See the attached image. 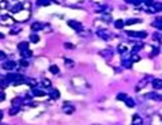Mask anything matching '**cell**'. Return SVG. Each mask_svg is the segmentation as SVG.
I'll list each match as a JSON object with an SVG mask.
<instances>
[{
  "instance_id": "obj_1",
  "label": "cell",
  "mask_w": 162,
  "mask_h": 125,
  "mask_svg": "<svg viewBox=\"0 0 162 125\" xmlns=\"http://www.w3.org/2000/svg\"><path fill=\"white\" fill-rule=\"evenodd\" d=\"M29 16H30L29 10H21V11H18V12H15V14H14V21H16V22H25V21H27V19H29Z\"/></svg>"
},
{
  "instance_id": "obj_2",
  "label": "cell",
  "mask_w": 162,
  "mask_h": 125,
  "mask_svg": "<svg viewBox=\"0 0 162 125\" xmlns=\"http://www.w3.org/2000/svg\"><path fill=\"white\" fill-rule=\"evenodd\" d=\"M0 23H2V25H4V26H12L15 23V21H14V18H12V16L4 15V16H0Z\"/></svg>"
},
{
  "instance_id": "obj_3",
  "label": "cell",
  "mask_w": 162,
  "mask_h": 125,
  "mask_svg": "<svg viewBox=\"0 0 162 125\" xmlns=\"http://www.w3.org/2000/svg\"><path fill=\"white\" fill-rule=\"evenodd\" d=\"M129 37H135V38H146L147 33L146 31H127Z\"/></svg>"
},
{
  "instance_id": "obj_4",
  "label": "cell",
  "mask_w": 162,
  "mask_h": 125,
  "mask_svg": "<svg viewBox=\"0 0 162 125\" xmlns=\"http://www.w3.org/2000/svg\"><path fill=\"white\" fill-rule=\"evenodd\" d=\"M2 67H3L4 69H7V71H12V69L16 68V63L12 61V60H8V61H4V63H3Z\"/></svg>"
},
{
  "instance_id": "obj_5",
  "label": "cell",
  "mask_w": 162,
  "mask_h": 125,
  "mask_svg": "<svg viewBox=\"0 0 162 125\" xmlns=\"http://www.w3.org/2000/svg\"><path fill=\"white\" fill-rule=\"evenodd\" d=\"M68 26L72 29H75L76 31H82L83 30V26L80 22H76V21H68Z\"/></svg>"
},
{
  "instance_id": "obj_6",
  "label": "cell",
  "mask_w": 162,
  "mask_h": 125,
  "mask_svg": "<svg viewBox=\"0 0 162 125\" xmlns=\"http://www.w3.org/2000/svg\"><path fill=\"white\" fill-rule=\"evenodd\" d=\"M44 29V23L42 22H33L31 23V30L33 31H40V30H42Z\"/></svg>"
},
{
  "instance_id": "obj_7",
  "label": "cell",
  "mask_w": 162,
  "mask_h": 125,
  "mask_svg": "<svg viewBox=\"0 0 162 125\" xmlns=\"http://www.w3.org/2000/svg\"><path fill=\"white\" fill-rule=\"evenodd\" d=\"M63 110H64V113H67V114H72L74 111H75V107H74L72 105H70V103H64Z\"/></svg>"
},
{
  "instance_id": "obj_8",
  "label": "cell",
  "mask_w": 162,
  "mask_h": 125,
  "mask_svg": "<svg viewBox=\"0 0 162 125\" xmlns=\"http://www.w3.org/2000/svg\"><path fill=\"white\" fill-rule=\"evenodd\" d=\"M72 83L75 84V86H79V84H83V86H87V87H89V84L86 83V80L83 79V77H74V79H72Z\"/></svg>"
},
{
  "instance_id": "obj_9",
  "label": "cell",
  "mask_w": 162,
  "mask_h": 125,
  "mask_svg": "<svg viewBox=\"0 0 162 125\" xmlns=\"http://www.w3.org/2000/svg\"><path fill=\"white\" fill-rule=\"evenodd\" d=\"M151 86H153V89H155V90L162 89V79H154L153 82H151Z\"/></svg>"
},
{
  "instance_id": "obj_10",
  "label": "cell",
  "mask_w": 162,
  "mask_h": 125,
  "mask_svg": "<svg viewBox=\"0 0 162 125\" xmlns=\"http://www.w3.org/2000/svg\"><path fill=\"white\" fill-rule=\"evenodd\" d=\"M98 35L101 37V38H104V39H109L110 33H108L106 30H98Z\"/></svg>"
},
{
  "instance_id": "obj_11",
  "label": "cell",
  "mask_w": 162,
  "mask_h": 125,
  "mask_svg": "<svg viewBox=\"0 0 162 125\" xmlns=\"http://www.w3.org/2000/svg\"><path fill=\"white\" fill-rule=\"evenodd\" d=\"M132 125H143V120H142L138 114H135L134 120H132Z\"/></svg>"
},
{
  "instance_id": "obj_12",
  "label": "cell",
  "mask_w": 162,
  "mask_h": 125,
  "mask_svg": "<svg viewBox=\"0 0 162 125\" xmlns=\"http://www.w3.org/2000/svg\"><path fill=\"white\" fill-rule=\"evenodd\" d=\"M124 26H125V22L121 21V19H117V21L114 22V27H116V29H123Z\"/></svg>"
},
{
  "instance_id": "obj_13",
  "label": "cell",
  "mask_w": 162,
  "mask_h": 125,
  "mask_svg": "<svg viewBox=\"0 0 162 125\" xmlns=\"http://www.w3.org/2000/svg\"><path fill=\"white\" fill-rule=\"evenodd\" d=\"M49 97L52 98V99H59V97H60L59 90H52V91H50V94H49Z\"/></svg>"
},
{
  "instance_id": "obj_14",
  "label": "cell",
  "mask_w": 162,
  "mask_h": 125,
  "mask_svg": "<svg viewBox=\"0 0 162 125\" xmlns=\"http://www.w3.org/2000/svg\"><path fill=\"white\" fill-rule=\"evenodd\" d=\"M33 95H34V97H45V91L34 89V90H33Z\"/></svg>"
},
{
  "instance_id": "obj_15",
  "label": "cell",
  "mask_w": 162,
  "mask_h": 125,
  "mask_svg": "<svg viewBox=\"0 0 162 125\" xmlns=\"http://www.w3.org/2000/svg\"><path fill=\"white\" fill-rule=\"evenodd\" d=\"M18 49L21 50V52H25V50L29 49V44H27V42H21V44L18 45Z\"/></svg>"
},
{
  "instance_id": "obj_16",
  "label": "cell",
  "mask_w": 162,
  "mask_h": 125,
  "mask_svg": "<svg viewBox=\"0 0 162 125\" xmlns=\"http://www.w3.org/2000/svg\"><path fill=\"white\" fill-rule=\"evenodd\" d=\"M22 103H23L22 98H15V99H12V102H11L12 106H18V107H19V105H22Z\"/></svg>"
},
{
  "instance_id": "obj_17",
  "label": "cell",
  "mask_w": 162,
  "mask_h": 125,
  "mask_svg": "<svg viewBox=\"0 0 162 125\" xmlns=\"http://www.w3.org/2000/svg\"><path fill=\"white\" fill-rule=\"evenodd\" d=\"M125 105H127V106L128 107H134L135 106V102H134V99H132V98H125Z\"/></svg>"
},
{
  "instance_id": "obj_18",
  "label": "cell",
  "mask_w": 162,
  "mask_h": 125,
  "mask_svg": "<svg viewBox=\"0 0 162 125\" xmlns=\"http://www.w3.org/2000/svg\"><path fill=\"white\" fill-rule=\"evenodd\" d=\"M100 55L101 56H104V57H110V56H112V50H101V52H100Z\"/></svg>"
},
{
  "instance_id": "obj_19",
  "label": "cell",
  "mask_w": 162,
  "mask_h": 125,
  "mask_svg": "<svg viewBox=\"0 0 162 125\" xmlns=\"http://www.w3.org/2000/svg\"><path fill=\"white\" fill-rule=\"evenodd\" d=\"M18 111H19V107L18 106H12V109H10V116H15V114H18Z\"/></svg>"
},
{
  "instance_id": "obj_20",
  "label": "cell",
  "mask_w": 162,
  "mask_h": 125,
  "mask_svg": "<svg viewBox=\"0 0 162 125\" xmlns=\"http://www.w3.org/2000/svg\"><path fill=\"white\" fill-rule=\"evenodd\" d=\"M33 56V52H31V50H25V52H22V57H23V59H27V57H31Z\"/></svg>"
},
{
  "instance_id": "obj_21",
  "label": "cell",
  "mask_w": 162,
  "mask_h": 125,
  "mask_svg": "<svg viewBox=\"0 0 162 125\" xmlns=\"http://www.w3.org/2000/svg\"><path fill=\"white\" fill-rule=\"evenodd\" d=\"M153 8H154L155 12H157V11H162V3H154Z\"/></svg>"
},
{
  "instance_id": "obj_22",
  "label": "cell",
  "mask_w": 162,
  "mask_h": 125,
  "mask_svg": "<svg viewBox=\"0 0 162 125\" xmlns=\"http://www.w3.org/2000/svg\"><path fill=\"white\" fill-rule=\"evenodd\" d=\"M30 41L31 42H38L40 41V37L36 34V33H33V34H30Z\"/></svg>"
},
{
  "instance_id": "obj_23",
  "label": "cell",
  "mask_w": 162,
  "mask_h": 125,
  "mask_svg": "<svg viewBox=\"0 0 162 125\" xmlns=\"http://www.w3.org/2000/svg\"><path fill=\"white\" fill-rule=\"evenodd\" d=\"M140 19H136V18H132V19H128L125 22V25H135V23H139Z\"/></svg>"
},
{
  "instance_id": "obj_24",
  "label": "cell",
  "mask_w": 162,
  "mask_h": 125,
  "mask_svg": "<svg viewBox=\"0 0 162 125\" xmlns=\"http://www.w3.org/2000/svg\"><path fill=\"white\" fill-rule=\"evenodd\" d=\"M49 71L56 75V73H59V67H57V65H50V67H49Z\"/></svg>"
},
{
  "instance_id": "obj_25",
  "label": "cell",
  "mask_w": 162,
  "mask_h": 125,
  "mask_svg": "<svg viewBox=\"0 0 162 125\" xmlns=\"http://www.w3.org/2000/svg\"><path fill=\"white\" fill-rule=\"evenodd\" d=\"M42 86H44V87H50V86H52V83H50L49 79L44 77V79H42Z\"/></svg>"
},
{
  "instance_id": "obj_26",
  "label": "cell",
  "mask_w": 162,
  "mask_h": 125,
  "mask_svg": "<svg viewBox=\"0 0 162 125\" xmlns=\"http://www.w3.org/2000/svg\"><path fill=\"white\" fill-rule=\"evenodd\" d=\"M37 4L38 6H49L50 2L49 0H37Z\"/></svg>"
},
{
  "instance_id": "obj_27",
  "label": "cell",
  "mask_w": 162,
  "mask_h": 125,
  "mask_svg": "<svg viewBox=\"0 0 162 125\" xmlns=\"http://www.w3.org/2000/svg\"><path fill=\"white\" fill-rule=\"evenodd\" d=\"M21 26H15V27H11V34H18L21 31Z\"/></svg>"
},
{
  "instance_id": "obj_28",
  "label": "cell",
  "mask_w": 162,
  "mask_h": 125,
  "mask_svg": "<svg viewBox=\"0 0 162 125\" xmlns=\"http://www.w3.org/2000/svg\"><path fill=\"white\" fill-rule=\"evenodd\" d=\"M8 7V3L6 0H0V10H6Z\"/></svg>"
},
{
  "instance_id": "obj_29",
  "label": "cell",
  "mask_w": 162,
  "mask_h": 125,
  "mask_svg": "<svg viewBox=\"0 0 162 125\" xmlns=\"http://www.w3.org/2000/svg\"><path fill=\"white\" fill-rule=\"evenodd\" d=\"M140 60V56H138L136 53H132V56H131V61L135 63V61H139Z\"/></svg>"
},
{
  "instance_id": "obj_30",
  "label": "cell",
  "mask_w": 162,
  "mask_h": 125,
  "mask_svg": "<svg viewBox=\"0 0 162 125\" xmlns=\"http://www.w3.org/2000/svg\"><path fill=\"white\" fill-rule=\"evenodd\" d=\"M64 61H66V64H67V67H70V68H72V67L75 65V63H74L72 60H70V59H64Z\"/></svg>"
},
{
  "instance_id": "obj_31",
  "label": "cell",
  "mask_w": 162,
  "mask_h": 125,
  "mask_svg": "<svg viewBox=\"0 0 162 125\" xmlns=\"http://www.w3.org/2000/svg\"><path fill=\"white\" fill-rule=\"evenodd\" d=\"M102 21H105V22H108L109 23L110 21H112V16H110V14H105L102 16Z\"/></svg>"
},
{
  "instance_id": "obj_32",
  "label": "cell",
  "mask_w": 162,
  "mask_h": 125,
  "mask_svg": "<svg viewBox=\"0 0 162 125\" xmlns=\"http://www.w3.org/2000/svg\"><path fill=\"white\" fill-rule=\"evenodd\" d=\"M19 65L23 67V68H26V67H29V63L26 61L25 59H21V61H19Z\"/></svg>"
},
{
  "instance_id": "obj_33",
  "label": "cell",
  "mask_w": 162,
  "mask_h": 125,
  "mask_svg": "<svg viewBox=\"0 0 162 125\" xmlns=\"http://www.w3.org/2000/svg\"><path fill=\"white\" fill-rule=\"evenodd\" d=\"M140 48H143V44H138V45H135V46H134V49H132V53H136Z\"/></svg>"
},
{
  "instance_id": "obj_34",
  "label": "cell",
  "mask_w": 162,
  "mask_h": 125,
  "mask_svg": "<svg viewBox=\"0 0 162 125\" xmlns=\"http://www.w3.org/2000/svg\"><path fill=\"white\" fill-rule=\"evenodd\" d=\"M125 98H127L125 94H119V95H117V99L119 101H125Z\"/></svg>"
},
{
  "instance_id": "obj_35",
  "label": "cell",
  "mask_w": 162,
  "mask_h": 125,
  "mask_svg": "<svg viewBox=\"0 0 162 125\" xmlns=\"http://www.w3.org/2000/svg\"><path fill=\"white\" fill-rule=\"evenodd\" d=\"M64 48H67V49H74L75 46H74L72 44H70V42H66V44H64Z\"/></svg>"
},
{
  "instance_id": "obj_36",
  "label": "cell",
  "mask_w": 162,
  "mask_h": 125,
  "mask_svg": "<svg viewBox=\"0 0 162 125\" xmlns=\"http://www.w3.org/2000/svg\"><path fill=\"white\" fill-rule=\"evenodd\" d=\"M125 50H127V46H125V45H120V46H119V52H120V53H124Z\"/></svg>"
},
{
  "instance_id": "obj_37",
  "label": "cell",
  "mask_w": 162,
  "mask_h": 125,
  "mask_svg": "<svg viewBox=\"0 0 162 125\" xmlns=\"http://www.w3.org/2000/svg\"><path fill=\"white\" fill-rule=\"evenodd\" d=\"M131 65H132V61H131V60H125V61H124V67H127V68H129Z\"/></svg>"
},
{
  "instance_id": "obj_38",
  "label": "cell",
  "mask_w": 162,
  "mask_h": 125,
  "mask_svg": "<svg viewBox=\"0 0 162 125\" xmlns=\"http://www.w3.org/2000/svg\"><path fill=\"white\" fill-rule=\"evenodd\" d=\"M6 57H7V56H6V53H4V52H0V61H4Z\"/></svg>"
},
{
  "instance_id": "obj_39",
  "label": "cell",
  "mask_w": 162,
  "mask_h": 125,
  "mask_svg": "<svg viewBox=\"0 0 162 125\" xmlns=\"http://www.w3.org/2000/svg\"><path fill=\"white\" fill-rule=\"evenodd\" d=\"M27 83L30 84V86H36V84H37L36 79H29V80H27Z\"/></svg>"
},
{
  "instance_id": "obj_40",
  "label": "cell",
  "mask_w": 162,
  "mask_h": 125,
  "mask_svg": "<svg viewBox=\"0 0 162 125\" xmlns=\"http://www.w3.org/2000/svg\"><path fill=\"white\" fill-rule=\"evenodd\" d=\"M157 53H158V48H154L153 52H151V56H157Z\"/></svg>"
},
{
  "instance_id": "obj_41",
  "label": "cell",
  "mask_w": 162,
  "mask_h": 125,
  "mask_svg": "<svg viewBox=\"0 0 162 125\" xmlns=\"http://www.w3.org/2000/svg\"><path fill=\"white\" fill-rule=\"evenodd\" d=\"M146 4L147 6H153L154 4V0H146Z\"/></svg>"
},
{
  "instance_id": "obj_42",
  "label": "cell",
  "mask_w": 162,
  "mask_h": 125,
  "mask_svg": "<svg viewBox=\"0 0 162 125\" xmlns=\"http://www.w3.org/2000/svg\"><path fill=\"white\" fill-rule=\"evenodd\" d=\"M4 98H6L4 93H0V102H2V101H4Z\"/></svg>"
},
{
  "instance_id": "obj_43",
  "label": "cell",
  "mask_w": 162,
  "mask_h": 125,
  "mask_svg": "<svg viewBox=\"0 0 162 125\" xmlns=\"http://www.w3.org/2000/svg\"><path fill=\"white\" fill-rule=\"evenodd\" d=\"M2 118H3V111L0 110V120H2Z\"/></svg>"
},
{
  "instance_id": "obj_44",
  "label": "cell",
  "mask_w": 162,
  "mask_h": 125,
  "mask_svg": "<svg viewBox=\"0 0 162 125\" xmlns=\"http://www.w3.org/2000/svg\"><path fill=\"white\" fill-rule=\"evenodd\" d=\"M15 2H19V3H22V2H25V0H15Z\"/></svg>"
},
{
  "instance_id": "obj_45",
  "label": "cell",
  "mask_w": 162,
  "mask_h": 125,
  "mask_svg": "<svg viewBox=\"0 0 162 125\" xmlns=\"http://www.w3.org/2000/svg\"><path fill=\"white\" fill-rule=\"evenodd\" d=\"M0 125H7V124H0Z\"/></svg>"
}]
</instances>
